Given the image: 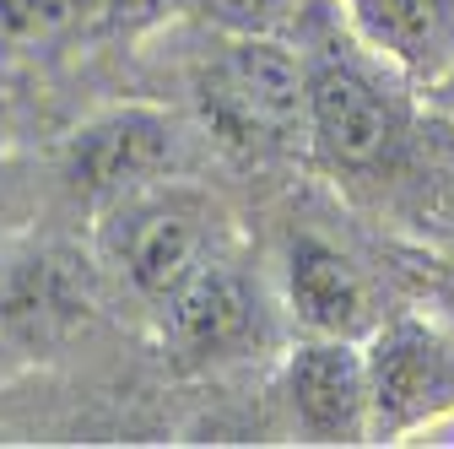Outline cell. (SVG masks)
<instances>
[{
  "label": "cell",
  "instance_id": "1",
  "mask_svg": "<svg viewBox=\"0 0 454 449\" xmlns=\"http://www.w3.org/2000/svg\"><path fill=\"white\" fill-rule=\"evenodd\" d=\"M206 114L239 141L309 136V60L276 33H227L200 76Z\"/></svg>",
  "mask_w": 454,
  "mask_h": 449
},
{
  "label": "cell",
  "instance_id": "2",
  "mask_svg": "<svg viewBox=\"0 0 454 449\" xmlns=\"http://www.w3.org/2000/svg\"><path fill=\"white\" fill-rule=\"evenodd\" d=\"M368 438L395 444L454 417V335L401 314L368 335Z\"/></svg>",
  "mask_w": 454,
  "mask_h": 449
},
{
  "label": "cell",
  "instance_id": "3",
  "mask_svg": "<svg viewBox=\"0 0 454 449\" xmlns=\"http://www.w3.org/2000/svg\"><path fill=\"white\" fill-rule=\"evenodd\" d=\"M108 255L130 276V288L146 298H168L190 271L211 260V222L206 206L184 190H130L114 201Z\"/></svg>",
  "mask_w": 454,
  "mask_h": 449
},
{
  "label": "cell",
  "instance_id": "4",
  "mask_svg": "<svg viewBox=\"0 0 454 449\" xmlns=\"http://www.w3.org/2000/svg\"><path fill=\"white\" fill-rule=\"evenodd\" d=\"M309 141L330 168H373L395 146V103L335 49L309 60Z\"/></svg>",
  "mask_w": 454,
  "mask_h": 449
},
{
  "label": "cell",
  "instance_id": "5",
  "mask_svg": "<svg viewBox=\"0 0 454 449\" xmlns=\"http://www.w3.org/2000/svg\"><path fill=\"white\" fill-rule=\"evenodd\" d=\"M174 162V120L146 103H125L87 120L66 146V179L92 201H125Z\"/></svg>",
  "mask_w": 454,
  "mask_h": 449
},
{
  "label": "cell",
  "instance_id": "6",
  "mask_svg": "<svg viewBox=\"0 0 454 449\" xmlns=\"http://www.w3.org/2000/svg\"><path fill=\"white\" fill-rule=\"evenodd\" d=\"M287 406L314 444L368 438V358L347 335H309L287 358Z\"/></svg>",
  "mask_w": 454,
  "mask_h": 449
},
{
  "label": "cell",
  "instance_id": "7",
  "mask_svg": "<svg viewBox=\"0 0 454 449\" xmlns=\"http://www.w3.org/2000/svg\"><path fill=\"white\" fill-rule=\"evenodd\" d=\"M357 43L389 60L406 82L438 87L454 76V0H340Z\"/></svg>",
  "mask_w": 454,
  "mask_h": 449
},
{
  "label": "cell",
  "instance_id": "8",
  "mask_svg": "<svg viewBox=\"0 0 454 449\" xmlns=\"http://www.w3.org/2000/svg\"><path fill=\"white\" fill-rule=\"evenodd\" d=\"M287 309L309 335H347V342H357L373 325L363 271L314 233L293 239L287 249Z\"/></svg>",
  "mask_w": 454,
  "mask_h": 449
},
{
  "label": "cell",
  "instance_id": "9",
  "mask_svg": "<svg viewBox=\"0 0 454 449\" xmlns=\"http://www.w3.org/2000/svg\"><path fill=\"white\" fill-rule=\"evenodd\" d=\"M162 309H168V335L184 352H233L260 330V309H254L249 282L216 255L200 271H190L162 298Z\"/></svg>",
  "mask_w": 454,
  "mask_h": 449
},
{
  "label": "cell",
  "instance_id": "10",
  "mask_svg": "<svg viewBox=\"0 0 454 449\" xmlns=\"http://www.w3.org/2000/svg\"><path fill=\"white\" fill-rule=\"evenodd\" d=\"M162 12V0H0V54H27L66 38L136 33Z\"/></svg>",
  "mask_w": 454,
  "mask_h": 449
},
{
  "label": "cell",
  "instance_id": "11",
  "mask_svg": "<svg viewBox=\"0 0 454 449\" xmlns=\"http://www.w3.org/2000/svg\"><path fill=\"white\" fill-rule=\"evenodd\" d=\"M200 12L222 33H276V22L293 12V0H200Z\"/></svg>",
  "mask_w": 454,
  "mask_h": 449
},
{
  "label": "cell",
  "instance_id": "12",
  "mask_svg": "<svg viewBox=\"0 0 454 449\" xmlns=\"http://www.w3.org/2000/svg\"><path fill=\"white\" fill-rule=\"evenodd\" d=\"M433 98H438V103H443V114H449V120H454V76H443V82H438V87H433Z\"/></svg>",
  "mask_w": 454,
  "mask_h": 449
},
{
  "label": "cell",
  "instance_id": "13",
  "mask_svg": "<svg viewBox=\"0 0 454 449\" xmlns=\"http://www.w3.org/2000/svg\"><path fill=\"white\" fill-rule=\"evenodd\" d=\"M0 190H6V168H0Z\"/></svg>",
  "mask_w": 454,
  "mask_h": 449
}]
</instances>
